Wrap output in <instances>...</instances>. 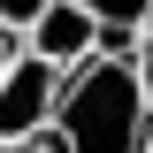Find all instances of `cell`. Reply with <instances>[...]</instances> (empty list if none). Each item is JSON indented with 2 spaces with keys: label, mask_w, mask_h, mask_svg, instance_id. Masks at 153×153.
Segmentation results:
<instances>
[{
  "label": "cell",
  "mask_w": 153,
  "mask_h": 153,
  "mask_svg": "<svg viewBox=\"0 0 153 153\" xmlns=\"http://www.w3.org/2000/svg\"><path fill=\"white\" fill-rule=\"evenodd\" d=\"M130 61H138V84H146V107H153V23H146V38H138Z\"/></svg>",
  "instance_id": "6"
},
{
  "label": "cell",
  "mask_w": 153,
  "mask_h": 153,
  "mask_svg": "<svg viewBox=\"0 0 153 153\" xmlns=\"http://www.w3.org/2000/svg\"><path fill=\"white\" fill-rule=\"evenodd\" d=\"M92 38H100V23L76 8V0H46L31 23H23V46L31 54H46V61H61V69H76V61L92 54Z\"/></svg>",
  "instance_id": "3"
},
{
  "label": "cell",
  "mask_w": 153,
  "mask_h": 153,
  "mask_svg": "<svg viewBox=\"0 0 153 153\" xmlns=\"http://www.w3.org/2000/svg\"><path fill=\"white\" fill-rule=\"evenodd\" d=\"M16 54H23V31H16V23H0V69H8Z\"/></svg>",
  "instance_id": "8"
},
{
  "label": "cell",
  "mask_w": 153,
  "mask_h": 153,
  "mask_svg": "<svg viewBox=\"0 0 153 153\" xmlns=\"http://www.w3.org/2000/svg\"><path fill=\"white\" fill-rule=\"evenodd\" d=\"M92 23H123V31H146L153 23V0H76Z\"/></svg>",
  "instance_id": "4"
},
{
  "label": "cell",
  "mask_w": 153,
  "mask_h": 153,
  "mask_svg": "<svg viewBox=\"0 0 153 153\" xmlns=\"http://www.w3.org/2000/svg\"><path fill=\"white\" fill-rule=\"evenodd\" d=\"M61 61L31 54L23 46L8 69H0V138H38V130H54V107H61Z\"/></svg>",
  "instance_id": "2"
},
{
  "label": "cell",
  "mask_w": 153,
  "mask_h": 153,
  "mask_svg": "<svg viewBox=\"0 0 153 153\" xmlns=\"http://www.w3.org/2000/svg\"><path fill=\"white\" fill-rule=\"evenodd\" d=\"M0 153H61L54 130H38V138H0Z\"/></svg>",
  "instance_id": "5"
},
{
  "label": "cell",
  "mask_w": 153,
  "mask_h": 153,
  "mask_svg": "<svg viewBox=\"0 0 153 153\" xmlns=\"http://www.w3.org/2000/svg\"><path fill=\"white\" fill-rule=\"evenodd\" d=\"M54 138H61V153H153V107L138 84V61L84 54L61 76Z\"/></svg>",
  "instance_id": "1"
},
{
  "label": "cell",
  "mask_w": 153,
  "mask_h": 153,
  "mask_svg": "<svg viewBox=\"0 0 153 153\" xmlns=\"http://www.w3.org/2000/svg\"><path fill=\"white\" fill-rule=\"evenodd\" d=\"M38 8H46V0H0V23H16V31H23V23H31Z\"/></svg>",
  "instance_id": "7"
}]
</instances>
